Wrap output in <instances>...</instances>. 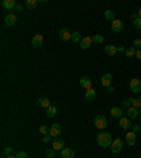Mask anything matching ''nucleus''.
Returning a JSON list of instances; mask_svg holds the SVG:
<instances>
[{
    "label": "nucleus",
    "mask_w": 141,
    "mask_h": 158,
    "mask_svg": "<svg viewBox=\"0 0 141 158\" xmlns=\"http://www.w3.org/2000/svg\"><path fill=\"white\" fill-rule=\"evenodd\" d=\"M96 141H97V144H99L100 147H110L111 142H113V140H111L110 133H100V134L96 137Z\"/></svg>",
    "instance_id": "nucleus-1"
},
{
    "label": "nucleus",
    "mask_w": 141,
    "mask_h": 158,
    "mask_svg": "<svg viewBox=\"0 0 141 158\" xmlns=\"http://www.w3.org/2000/svg\"><path fill=\"white\" fill-rule=\"evenodd\" d=\"M106 126H107V118L104 117V116L99 114V116H96V117H94V127H96V128L103 130Z\"/></svg>",
    "instance_id": "nucleus-2"
},
{
    "label": "nucleus",
    "mask_w": 141,
    "mask_h": 158,
    "mask_svg": "<svg viewBox=\"0 0 141 158\" xmlns=\"http://www.w3.org/2000/svg\"><path fill=\"white\" fill-rule=\"evenodd\" d=\"M121 148H123V141H121V138H114L113 142H111V145H110L111 152H113V154H117V152L121 151Z\"/></svg>",
    "instance_id": "nucleus-3"
},
{
    "label": "nucleus",
    "mask_w": 141,
    "mask_h": 158,
    "mask_svg": "<svg viewBox=\"0 0 141 158\" xmlns=\"http://www.w3.org/2000/svg\"><path fill=\"white\" fill-rule=\"evenodd\" d=\"M42 42H44V37L41 34H35L31 40V45L34 48H41L42 47Z\"/></svg>",
    "instance_id": "nucleus-4"
},
{
    "label": "nucleus",
    "mask_w": 141,
    "mask_h": 158,
    "mask_svg": "<svg viewBox=\"0 0 141 158\" xmlns=\"http://www.w3.org/2000/svg\"><path fill=\"white\" fill-rule=\"evenodd\" d=\"M130 89L133 90L134 93H138V92H141V80L137 78H134L130 80Z\"/></svg>",
    "instance_id": "nucleus-5"
},
{
    "label": "nucleus",
    "mask_w": 141,
    "mask_h": 158,
    "mask_svg": "<svg viewBox=\"0 0 141 158\" xmlns=\"http://www.w3.org/2000/svg\"><path fill=\"white\" fill-rule=\"evenodd\" d=\"M61 126L58 123H54L52 126L49 127V135H52V138H58V135L61 134Z\"/></svg>",
    "instance_id": "nucleus-6"
},
{
    "label": "nucleus",
    "mask_w": 141,
    "mask_h": 158,
    "mask_svg": "<svg viewBox=\"0 0 141 158\" xmlns=\"http://www.w3.org/2000/svg\"><path fill=\"white\" fill-rule=\"evenodd\" d=\"M110 114H111L113 118H118V120L121 117H124V111H123L121 107H113V109L110 110Z\"/></svg>",
    "instance_id": "nucleus-7"
},
{
    "label": "nucleus",
    "mask_w": 141,
    "mask_h": 158,
    "mask_svg": "<svg viewBox=\"0 0 141 158\" xmlns=\"http://www.w3.org/2000/svg\"><path fill=\"white\" fill-rule=\"evenodd\" d=\"M100 82H102V85L103 86H106V87H109L111 86V82H113V76H111V73H104L102 76V79H100Z\"/></svg>",
    "instance_id": "nucleus-8"
},
{
    "label": "nucleus",
    "mask_w": 141,
    "mask_h": 158,
    "mask_svg": "<svg viewBox=\"0 0 141 158\" xmlns=\"http://www.w3.org/2000/svg\"><path fill=\"white\" fill-rule=\"evenodd\" d=\"M79 44H80V48H82V49H87V48L93 44V38H92V37H89V35H87V37H83L82 41H80Z\"/></svg>",
    "instance_id": "nucleus-9"
},
{
    "label": "nucleus",
    "mask_w": 141,
    "mask_h": 158,
    "mask_svg": "<svg viewBox=\"0 0 141 158\" xmlns=\"http://www.w3.org/2000/svg\"><path fill=\"white\" fill-rule=\"evenodd\" d=\"M63 145H65L63 140H61V138H54V141H52V148H54L55 151H62Z\"/></svg>",
    "instance_id": "nucleus-10"
},
{
    "label": "nucleus",
    "mask_w": 141,
    "mask_h": 158,
    "mask_svg": "<svg viewBox=\"0 0 141 158\" xmlns=\"http://www.w3.org/2000/svg\"><path fill=\"white\" fill-rule=\"evenodd\" d=\"M16 21H17V17H16V14L14 13H8L7 16L4 17V23L7 24V25H14L16 24Z\"/></svg>",
    "instance_id": "nucleus-11"
},
{
    "label": "nucleus",
    "mask_w": 141,
    "mask_h": 158,
    "mask_svg": "<svg viewBox=\"0 0 141 158\" xmlns=\"http://www.w3.org/2000/svg\"><path fill=\"white\" fill-rule=\"evenodd\" d=\"M79 83H80V86L83 87V89H86V90L92 87V80H90V78H87V76H83V78H80Z\"/></svg>",
    "instance_id": "nucleus-12"
},
{
    "label": "nucleus",
    "mask_w": 141,
    "mask_h": 158,
    "mask_svg": "<svg viewBox=\"0 0 141 158\" xmlns=\"http://www.w3.org/2000/svg\"><path fill=\"white\" fill-rule=\"evenodd\" d=\"M1 6L6 8V10H8V11H11L13 8H16V1L14 0H3V3H1Z\"/></svg>",
    "instance_id": "nucleus-13"
},
{
    "label": "nucleus",
    "mask_w": 141,
    "mask_h": 158,
    "mask_svg": "<svg viewBox=\"0 0 141 158\" xmlns=\"http://www.w3.org/2000/svg\"><path fill=\"white\" fill-rule=\"evenodd\" d=\"M121 30H123V23H121V20H114V21L111 23V31L121 32Z\"/></svg>",
    "instance_id": "nucleus-14"
},
{
    "label": "nucleus",
    "mask_w": 141,
    "mask_h": 158,
    "mask_svg": "<svg viewBox=\"0 0 141 158\" xmlns=\"http://www.w3.org/2000/svg\"><path fill=\"white\" fill-rule=\"evenodd\" d=\"M118 126L121 127L123 130H127L128 127H131V120L128 117H121L120 121H118Z\"/></svg>",
    "instance_id": "nucleus-15"
},
{
    "label": "nucleus",
    "mask_w": 141,
    "mask_h": 158,
    "mask_svg": "<svg viewBox=\"0 0 141 158\" xmlns=\"http://www.w3.org/2000/svg\"><path fill=\"white\" fill-rule=\"evenodd\" d=\"M85 97H86L87 102H93L94 99H96V90H94L93 87H90V89H87L86 93H85Z\"/></svg>",
    "instance_id": "nucleus-16"
},
{
    "label": "nucleus",
    "mask_w": 141,
    "mask_h": 158,
    "mask_svg": "<svg viewBox=\"0 0 141 158\" xmlns=\"http://www.w3.org/2000/svg\"><path fill=\"white\" fill-rule=\"evenodd\" d=\"M138 113H140V111H138V109H135V107H133V106H131L130 109H127V117L130 118V120H134V118L138 116Z\"/></svg>",
    "instance_id": "nucleus-17"
},
{
    "label": "nucleus",
    "mask_w": 141,
    "mask_h": 158,
    "mask_svg": "<svg viewBox=\"0 0 141 158\" xmlns=\"http://www.w3.org/2000/svg\"><path fill=\"white\" fill-rule=\"evenodd\" d=\"M59 38L62 40V41H69L72 38V34H70L66 28H62L61 31H59Z\"/></svg>",
    "instance_id": "nucleus-18"
},
{
    "label": "nucleus",
    "mask_w": 141,
    "mask_h": 158,
    "mask_svg": "<svg viewBox=\"0 0 141 158\" xmlns=\"http://www.w3.org/2000/svg\"><path fill=\"white\" fill-rule=\"evenodd\" d=\"M135 135H137V134H135V133H133V131L125 134V141H127V144H128V145H134V144H135V141H137Z\"/></svg>",
    "instance_id": "nucleus-19"
},
{
    "label": "nucleus",
    "mask_w": 141,
    "mask_h": 158,
    "mask_svg": "<svg viewBox=\"0 0 141 158\" xmlns=\"http://www.w3.org/2000/svg\"><path fill=\"white\" fill-rule=\"evenodd\" d=\"M61 155H62V158H75V151L72 148H63L61 151Z\"/></svg>",
    "instance_id": "nucleus-20"
},
{
    "label": "nucleus",
    "mask_w": 141,
    "mask_h": 158,
    "mask_svg": "<svg viewBox=\"0 0 141 158\" xmlns=\"http://www.w3.org/2000/svg\"><path fill=\"white\" fill-rule=\"evenodd\" d=\"M104 52L109 56H114L117 54V47H114V45H106L104 47Z\"/></svg>",
    "instance_id": "nucleus-21"
},
{
    "label": "nucleus",
    "mask_w": 141,
    "mask_h": 158,
    "mask_svg": "<svg viewBox=\"0 0 141 158\" xmlns=\"http://www.w3.org/2000/svg\"><path fill=\"white\" fill-rule=\"evenodd\" d=\"M104 18L110 21V23H113L114 20H116V14H114V11L113 10H106L104 11Z\"/></svg>",
    "instance_id": "nucleus-22"
},
{
    "label": "nucleus",
    "mask_w": 141,
    "mask_h": 158,
    "mask_svg": "<svg viewBox=\"0 0 141 158\" xmlns=\"http://www.w3.org/2000/svg\"><path fill=\"white\" fill-rule=\"evenodd\" d=\"M38 106L39 107H44V109H48V107L51 106L49 99H47V97H41V99H38Z\"/></svg>",
    "instance_id": "nucleus-23"
},
{
    "label": "nucleus",
    "mask_w": 141,
    "mask_h": 158,
    "mask_svg": "<svg viewBox=\"0 0 141 158\" xmlns=\"http://www.w3.org/2000/svg\"><path fill=\"white\" fill-rule=\"evenodd\" d=\"M135 52H137L135 48L131 45V47H128L125 49V56H127V58H133V56H135Z\"/></svg>",
    "instance_id": "nucleus-24"
},
{
    "label": "nucleus",
    "mask_w": 141,
    "mask_h": 158,
    "mask_svg": "<svg viewBox=\"0 0 141 158\" xmlns=\"http://www.w3.org/2000/svg\"><path fill=\"white\" fill-rule=\"evenodd\" d=\"M37 4H38V1L37 0H25V7L32 10V8L37 7Z\"/></svg>",
    "instance_id": "nucleus-25"
},
{
    "label": "nucleus",
    "mask_w": 141,
    "mask_h": 158,
    "mask_svg": "<svg viewBox=\"0 0 141 158\" xmlns=\"http://www.w3.org/2000/svg\"><path fill=\"white\" fill-rule=\"evenodd\" d=\"M70 41L72 42H80L82 41V37H80V32H78V31H75V32H72V38H70Z\"/></svg>",
    "instance_id": "nucleus-26"
},
{
    "label": "nucleus",
    "mask_w": 141,
    "mask_h": 158,
    "mask_svg": "<svg viewBox=\"0 0 141 158\" xmlns=\"http://www.w3.org/2000/svg\"><path fill=\"white\" fill-rule=\"evenodd\" d=\"M47 116L48 117H54V116H56V107H55V106H49V107H48Z\"/></svg>",
    "instance_id": "nucleus-27"
},
{
    "label": "nucleus",
    "mask_w": 141,
    "mask_h": 158,
    "mask_svg": "<svg viewBox=\"0 0 141 158\" xmlns=\"http://www.w3.org/2000/svg\"><path fill=\"white\" fill-rule=\"evenodd\" d=\"M92 38H93V42H94V44H102L103 41H104V38H103L102 34H96L94 37H92Z\"/></svg>",
    "instance_id": "nucleus-28"
},
{
    "label": "nucleus",
    "mask_w": 141,
    "mask_h": 158,
    "mask_svg": "<svg viewBox=\"0 0 141 158\" xmlns=\"http://www.w3.org/2000/svg\"><path fill=\"white\" fill-rule=\"evenodd\" d=\"M131 104H133V107H135V109H138V110H140V109H141V97L133 99V102H131Z\"/></svg>",
    "instance_id": "nucleus-29"
},
{
    "label": "nucleus",
    "mask_w": 141,
    "mask_h": 158,
    "mask_svg": "<svg viewBox=\"0 0 141 158\" xmlns=\"http://www.w3.org/2000/svg\"><path fill=\"white\" fill-rule=\"evenodd\" d=\"M131 102H133V97H130V99H127V100H124L123 102V104H121V109L124 107V109H130L133 104H131Z\"/></svg>",
    "instance_id": "nucleus-30"
},
{
    "label": "nucleus",
    "mask_w": 141,
    "mask_h": 158,
    "mask_svg": "<svg viewBox=\"0 0 141 158\" xmlns=\"http://www.w3.org/2000/svg\"><path fill=\"white\" fill-rule=\"evenodd\" d=\"M133 24H134V27H135L137 30H141V17L135 18V20L133 21Z\"/></svg>",
    "instance_id": "nucleus-31"
},
{
    "label": "nucleus",
    "mask_w": 141,
    "mask_h": 158,
    "mask_svg": "<svg viewBox=\"0 0 141 158\" xmlns=\"http://www.w3.org/2000/svg\"><path fill=\"white\" fill-rule=\"evenodd\" d=\"M39 133H41V134H45V135H47L48 133H49V130H48L47 126H44V124H42V126L39 127Z\"/></svg>",
    "instance_id": "nucleus-32"
},
{
    "label": "nucleus",
    "mask_w": 141,
    "mask_h": 158,
    "mask_svg": "<svg viewBox=\"0 0 141 158\" xmlns=\"http://www.w3.org/2000/svg\"><path fill=\"white\" fill-rule=\"evenodd\" d=\"M45 155H47V158H52L55 155V150H54V148H49V150H47Z\"/></svg>",
    "instance_id": "nucleus-33"
},
{
    "label": "nucleus",
    "mask_w": 141,
    "mask_h": 158,
    "mask_svg": "<svg viewBox=\"0 0 141 158\" xmlns=\"http://www.w3.org/2000/svg\"><path fill=\"white\" fill-rule=\"evenodd\" d=\"M133 47H134V48H138V49H141V40H140V38L134 40V42H133Z\"/></svg>",
    "instance_id": "nucleus-34"
},
{
    "label": "nucleus",
    "mask_w": 141,
    "mask_h": 158,
    "mask_svg": "<svg viewBox=\"0 0 141 158\" xmlns=\"http://www.w3.org/2000/svg\"><path fill=\"white\" fill-rule=\"evenodd\" d=\"M11 152H13V148L11 147H6L4 150H3V154L7 157V155H11Z\"/></svg>",
    "instance_id": "nucleus-35"
},
{
    "label": "nucleus",
    "mask_w": 141,
    "mask_h": 158,
    "mask_svg": "<svg viewBox=\"0 0 141 158\" xmlns=\"http://www.w3.org/2000/svg\"><path fill=\"white\" fill-rule=\"evenodd\" d=\"M17 158H27V152L25 151H18V154L16 155Z\"/></svg>",
    "instance_id": "nucleus-36"
},
{
    "label": "nucleus",
    "mask_w": 141,
    "mask_h": 158,
    "mask_svg": "<svg viewBox=\"0 0 141 158\" xmlns=\"http://www.w3.org/2000/svg\"><path fill=\"white\" fill-rule=\"evenodd\" d=\"M51 140H52V135H45V137H44V138H42V142H45V144H47V142H49L51 141Z\"/></svg>",
    "instance_id": "nucleus-37"
},
{
    "label": "nucleus",
    "mask_w": 141,
    "mask_h": 158,
    "mask_svg": "<svg viewBox=\"0 0 141 158\" xmlns=\"http://www.w3.org/2000/svg\"><path fill=\"white\" fill-rule=\"evenodd\" d=\"M140 130H141L140 126H133V133H135V134H137V133H138Z\"/></svg>",
    "instance_id": "nucleus-38"
},
{
    "label": "nucleus",
    "mask_w": 141,
    "mask_h": 158,
    "mask_svg": "<svg viewBox=\"0 0 141 158\" xmlns=\"http://www.w3.org/2000/svg\"><path fill=\"white\" fill-rule=\"evenodd\" d=\"M16 11H18V13H21V11H23V7H21V4H17V6H16Z\"/></svg>",
    "instance_id": "nucleus-39"
},
{
    "label": "nucleus",
    "mask_w": 141,
    "mask_h": 158,
    "mask_svg": "<svg viewBox=\"0 0 141 158\" xmlns=\"http://www.w3.org/2000/svg\"><path fill=\"white\" fill-rule=\"evenodd\" d=\"M117 52H125V48L121 45V47H118L117 48Z\"/></svg>",
    "instance_id": "nucleus-40"
},
{
    "label": "nucleus",
    "mask_w": 141,
    "mask_h": 158,
    "mask_svg": "<svg viewBox=\"0 0 141 158\" xmlns=\"http://www.w3.org/2000/svg\"><path fill=\"white\" fill-rule=\"evenodd\" d=\"M135 58H138V59H141V49H138V51L135 52Z\"/></svg>",
    "instance_id": "nucleus-41"
},
{
    "label": "nucleus",
    "mask_w": 141,
    "mask_h": 158,
    "mask_svg": "<svg viewBox=\"0 0 141 158\" xmlns=\"http://www.w3.org/2000/svg\"><path fill=\"white\" fill-rule=\"evenodd\" d=\"M107 92H109V93L114 92V87H113V86H109V87H107Z\"/></svg>",
    "instance_id": "nucleus-42"
},
{
    "label": "nucleus",
    "mask_w": 141,
    "mask_h": 158,
    "mask_svg": "<svg viewBox=\"0 0 141 158\" xmlns=\"http://www.w3.org/2000/svg\"><path fill=\"white\" fill-rule=\"evenodd\" d=\"M131 18H133V21L135 20V18H138V13H134L133 16H131Z\"/></svg>",
    "instance_id": "nucleus-43"
},
{
    "label": "nucleus",
    "mask_w": 141,
    "mask_h": 158,
    "mask_svg": "<svg viewBox=\"0 0 141 158\" xmlns=\"http://www.w3.org/2000/svg\"><path fill=\"white\" fill-rule=\"evenodd\" d=\"M6 158H17V157H14V155H7Z\"/></svg>",
    "instance_id": "nucleus-44"
},
{
    "label": "nucleus",
    "mask_w": 141,
    "mask_h": 158,
    "mask_svg": "<svg viewBox=\"0 0 141 158\" xmlns=\"http://www.w3.org/2000/svg\"><path fill=\"white\" fill-rule=\"evenodd\" d=\"M138 17H141V8L138 10Z\"/></svg>",
    "instance_id": "nucleus-45"
},
{
    "label": "nucleus",
    "mask_w": 141,
    "mask_h": 158,
    "mask_svg": "<svg viewBox=\"0 0 141 158\" xmlns=\"http://www.w3.org/2000/svg\"><path fill=\"white\" fill-rule=\"evenodd\" d=\"M138 111H140V114H141V109H140V110H138Z\"/></svg>",
    "instance_id": "nucleus-46"
},
{
    "label": "nucleus",
    "mask_w": 141,
    "mask_h": 158,
    "mask_svg": "<svg viewBox=\"0 0 141 158\" xmlns=\"http://www.w3.org/2000/svg\"><path fill=\"white\" fill-rule=\"evenodd\" d=\"M140 127H141V121H140Z\"/></svg>",
    "instance_id": "nucleus-47"
}]
</instances>
